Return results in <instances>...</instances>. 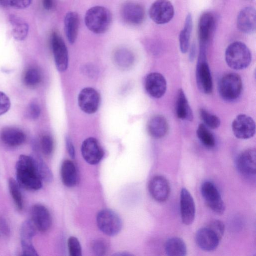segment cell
<instances>
[{"mask_svg": "<svg viewBox=\"0 0 256 256\" xmlns=\"http://www.w3.org/2000/svg\"><path fill=\"white\" fill-rule=\"evenodd\" d=\"M232 128L234 136L242 140L252 138L256 132V124L254 120L252 118L245 114H240L234 120Z\"/></svg>", "mask_w": 256, "mask_h": 256, "instance_id": "obj_10", "label": "cell"}, {"mask_svg": "<svg viewBox=\"0 0 256 256\" xmlns=\"http://www.w3.org/2000/svg\"><path fill=\"white\" fill-rule=\"evenodd\" d=\"M242 90V82L240 76L234 72H228L220 79L218 91L221 97L228 102L238 99Z\"/></svg>", "mask_w": 256, "mask_h": 256, "instance_id": "obj_4", "label": "cell"}, {"mask_svg": "<svg viewBox=\"0 0 256 256\" xmlns=\"http://www.w3.org/2000/svg\"><path fill=\"white\" fill-rule=\"evenodd\" d=\"M38 173L44 182H50L52 180V174L42 158L36 156H33Z\"/></svg>", "mask_w": 256, "mask_h": 256, "instance_id": "obj_35", "label": "cell"}, {"mask_svg": "<svg viewBox=\"0 0 256 256\" xmlns=\"http://www.w3.org/2000/svg\"><path fill=\"white\" fill-rule=\"evenodd\" d=\"M180 210L183 224H191L194 220L196 206L192 196L186 188H182L180 192Z\"/></svg>", "mask_w": 256, "mask_h": 256, "instance_id": "obj_17", "label": "cell"}, {"mask_svg": "<svg viewBox=\"0 0 256 256\" xmlns=\"http://www.w3.org/2000/svg\"><path fill=\"white\" fill-rule=\"evenodd\" d=\"M215 24L214 16L210 12L202 14L198 21V34L200 45L206 46Z\"/></svg>", "mask_w": 256, "mask_h": 256, "instance_id": "obj_21", "label": "cell"}, {"mask_svg": "<svg viewBox=\"0 0 256 256\" xmlns=\"http://www.w3.org/2000/svg\"><path fill=\"white\" fill-rule=\"evenodd\" d=\"M0 229L2 232L4 233L5 234L8 232V228L7 225V223L4 220H0Z\"/></svg>", "mask_w": 256, "mask_h": 256, "instance_id": "obj_46", "label": "cell"}, {"mask_svg": "<svg viewBox=\"0 0 256 256\" xmlns=\"http://www.w3.org/2000/svg\"><path fill=\"white\" fill-rule=\"evenodd\" d=\"M239 172L247 176H254L256 172V150L250 148L242 152L236 160Z\"/></svg>", "mask_w": 256, "mask_h": 256, "instance_id": "obj_18", "label": "cell"}, {"mask_svg": "<svg viewBox=\"0 0 256 256\" xmlns=\"http://www.w3.org/2000/svg\"><path fill=\"white\" fill-rule=\"evenodd\" d=\"M192 28V15L188 14L184 28L179 35L180 48L182 53H186L189 48L190 34Z\"/></svg>", "mask_w": 256, "mask_h": 256, "instance_id": "obj_29", "label": "cell"}, {"mask_svg": "<svg viewBox=\"0 0 256 256\" xmlns=\"http://www.w3.org/2000/svg\"><path fill=\"white\" fill-rule=\"evenodd\" d=\"M51 46L57 70L60 72H64L68 66V51L64 40L56 32L52 34Z\"/></svg>", "mask_w": 256, "mask_h": 256, "instance_id": "obj_9", "label": "cell"}, {"mask_svg": "<svg viewBox=\"0 0 256 256\" xmlns=\"http://www.w3.org/2000/svg\"><path fill=\"white\" fill-rule=\"evenodd\" d=\"M114 255L120 256H130L131 254H128V253H125V252H123L122 253H120V252L118 254L117 253V254H114Z\"/></svg>", "mask_w": 256, "mask_h": 256, "instance_id": "obj_48", "label": "cell"}, {"mask_svg": "<svg viewBox=\"0 0 256 256\" xmlns=\"http://www.w3.org/2000/svg\"><path fill=\"white\" fill-rule=\"evenodd\" d=\"M237 26L238 30L246 34L254 32L256 28V13L251 6L242 8L237 17Z\"/></svg>", "mask_w": 256, "mask_h": 256, "instance_id": "obj_20", "label": "cell"}, {"mask_svg": "<svg viewBox=\"0 0 256 256\" xmlns=\"http://www.w3.org/2000/svg\"><path fill=\"white\" fill-rule=\"evenodd\" d=\"M9 98L4 92L0 91V116L6 113L10 107Z\"/></svg>", "mask_w": 256, "mask_h": 256, "instance_id": "obj_41", "label": "cell"}, {"mask_svg": "<svg viewBox=\"0 0 256 256\" xmlns=\"http://www.w3.org/2000/svg\"><path fill=\"white\" fill-rule=\"evenodd\" d=\"M96 223L100 230L109 236L117 234L122 228V222L120 216L109 209H104L98 212Z\"/></svg>", "mask_w": 256, "mask_h": 256, "instance_id": "obj_6", "label": "cell"}, {"mask_svg": "<svg viewBox=\"0 0 256 256\" xmlns=\"http://www.w3.org/2000/svg\"><path fill=\"white\" fill-rule=\"evenodd\" d=\"M42 4L44 8L46 10H50L54 6V0H42Z\"/></svg>", "mask_w": 256, "mask_h": 256, "instance_id": "obj_45", "label": "cell"}, {"mask_svg": "<svg viewBox=\"0 0 256 256\" xmlns=\"http://www.w3.org/2000/svg\"><path fill=\"white\" fill-rule=\"evenodd\" d=\"M78 102L82 111L88 114H94L98 110L99 107L100 94L94 88H84L80 91Z\"/></svg>", "mask_w": 256, "mask_h": 256, "instance_id": "obj_12", "label": "cell"}, {"mask_svg": "<svg viewBox=\"0 0 256 256\" xmlns=\"http://www.w3.org/2000/svg\"><path fill=\"white\" fill-rule=\"evenodd\" d=\"M40 144L44 154L48 156L52 153L54 149V141L50 136H44L41 138Z\"/></svg>", "mask_w": 256, "mask_h": 256, "instance_id": "obj_39", "label": "cell"}, {"mask_svg": "<svg viewBox=\"0 0 256 256\" xmlns=\"http://www.w3.org/2000/svg\"><path fill=\"white\" fill-rule=\"evenodd\" d=\"M36 230L31 220L24 221L20 230L21 243H32V239L36 234Z\"/></svg>", "mask_w": 256, "mask_h": 256, "instance_id": "obj_33", "label": "cell"}, {"mask_svg": "<svg viewBox=\"0 0 256 256\" xmlns=\"http://www.w3.org/2000/svg\"><path fill=\"white\" fill-rule=\"evenodd\" d=\"M60 174L63 184L68 187L75 186L78 180L76 168L73 162L64 160L61 166Z\"/></svg>", "mask_w": 256, "mask_h": 256, "instance_id": "obj_26", "label": "cell"}, {"mask_svg": "<svg viewBox=\"0 0 256 256\" xmlns=\"http://www.w3.org/2000/svg\"><path fill=\"white\" fill-rule=\"evenodd\" d=\"M92 249L97 256L104 255L108 250V244L102 238L95 240L92 244Z\"/></svg>", "mask_w": 256, "mask_h": 256, "instance_id": "obj_38", "label": "cell"}, {"mask_svg": "<svg viewBox=\"0 0 256 256\" xmlns=\"http://www.w3.org/2000/svg\"><path fill=\"white\" fill-rule=\"evenodd\" d=\"M32 0H10V7L18 9H24L28 7Z\"/></svg>", "mask_w": 256, "mask_h": 256, "instance_id": "obj_43", "label": "cell"}, {"mask_svg": "<svg viewBox=\"0 0 256 256\" xmlns=\"http://www.w3.org/2000/svg\"><path fill=\"white\" fill-rule=\"evenodd\" d=\"M68 252L71 256H81L82 248L78 239L74 236H70L68 240Z\"/></svg>", "mask_w": 256, "mask_h": 256, "instance_id": "obj_37", "label": "cell"}, {"mask_svg": "<svg viewBox=\"0 0 256 256\" xmlns=\"http://www.w3.org/2000/svg\"><path fill=\"white\" fill-rule=\"evenodd\" d=\"M1 140L6 145L15 147L22 144L26 140V135L21 130L14 127L4 128L0 132Z\"/></svg>", "mask_w": 256, "mask_h": 256, "instance_id": "obj_22", "label": "cell"}, {"mask_svg": "<svg viewBox=\"0 0 256 256\" xmlns=\"http://www.w3.org/2000/svg\"><path fill=\"white\" fill-rule=\"evenodd\" d=\"M225 60L231 68L241 70L249 66L252 55L249 48L244 44L234 42L227 47L225 52Z\"/></svg>", "mask_w": 256, "mask_h": 256, "instance_id": "obj_3", "label": "cell"}, {"mask_svg": "<svg viewBox=\"0 0 256 256\" xmlns=\"http://www.w3.org/2000/svg\"><path fill=\"white\" fill-rule=\"evenodd\" d=\"M199 114L204 124L212 129H216L220 126V120L216 116L211 114L204 108L199 110Z\"/></svg>", "mask_w": 256, "mask_h": 256, "instance_id": "obj_34", "label": "cell"}, {"mask_svg": "<svg viewBox=\"0 0 256 256\" xmlns=\"http://www.w3.org/2000/svg\"><path fill=\"white\" fill-rule=\"evenodd\" d=\"M221 239L207 226L200 228L196 234L195 240L197 246L202 250L212 251L218 246Z\"/></svg>", "mask_w": 256, "mask_h": 256, "instance_id": "obj_16", "label": "cell"}, {"mask_svg": "<svg viewBox=\"0 0 256 256\" xmlns=\"http://www.w3.org/2000/svg\"><path fill=\"white\" fill-rule=\"evenodd\" d=\"M112 22V14L108 9L102 6H96L89 8L84 16V22L87 28L96 34L106 32Z\"/></svg>", "mask_w": 256, "mask_h": 256, "instance_id": "obj_2", "label": "cell"}, {"mask_svg": "<svg viewBox=\"0 0 256 256\" xmlns=\"http://www.w3.org/2000/svg\"><path fill=\"white\" fill-rule=\"evenodd\" d=\"M196 81L199 90L209 94L212 91L213 84L210 70L206 59V46H200L196 68Z\"/></svg>", "mask_w": 256, "mask_h": 256, "instance_id": "obj_5", "label": "cell"}, {"mask_svg": "<svg viewBox=\"0 0 256 256\" xmlns=\"http://www.w3.org/2000/svg\"><path fill=\"white\" fill-rule=\"evenodd\" d=\"M115 64L122 69L130 68L134 62V56L130 50L121 48L117 50L114 55Z\"/></svg>", "mask_w": 256, "mask_h": 256, "instance_id": "obj_30", "label": "cell"}, {"mask_svg": "<svg viewBox=\"0 0 256 256\" xmlns=\"http://www.w3.org/2000/svg\"><path fill=\"white\" fill-rule=\"evenodd\" d=\"M150 196L158 202L166 201L170 194V186L168 180L160 175L154 176L148 184Z\"/></svg>", "mask_w": 256, "mask_h": 256, "instance_id": "obj_15", "label": "cell"}, {"mask_svg": "<svg viewBox=\"0 0 256 256\" xmlns=\"http://www.w3.org/2000/svg\"><path fill=\"white\" fill-rule=\"evenodd\" d=\"M176 112L178 118L182 120L192 121L193 119L192 110L182 89L178 90L176 104Z\"/></svg>", "mask_w": 256, "mask_h": 256, "instance_id": "obj_25", "label": "cell"}, {"mask_svg": "<svg viewBox=\"0 0 256 256\" xmlns=\"http://www.w3.org/2000/svg\"><path fill=\"white\" fill-rule=\"evenodd\" d=\"M81 152L84 160L90 164H96L102 159L104 152L98 140L88 138L82 142Z\"/></svg>", "mask_w": 256, "mask_h": 256, "instance_id": "obj_13", "label": "cell"}, {"mask_svg": "<svg viewBox=\"0 0 256 256\" xmlns=\"http://www.w3.org/2000/svg\"><path fill=\"white\" fill-rule=\"evenodd\" d=\"M167 84L164 77L160 73L148 74L144 80V88L147 93L152 98L162 97L166 90Z\"/></svg>", "mask_w": 256, "mask_h": 256, "instance_id": "obj_14", "label": "cell"}, {"mask_svg": "<svg viewBox=\"0 0 256 256\" xmlns=\"http://www.w3.org/2000/svg\"><path fill=\"white\" fill-rule=\"evenodd\" d=\"M202 196L207 206L214 212L221 214L225 210L224 204L216 185L210 181L202 183L200 188Z\"/></svg>", "mask_w": 256, "mask_h": 256, "instance_id": "obj_7", "label": "cell"}, {"mask_svg": "<svg viewBox=\"0 0 256 256\" xmlns=\"http://www.w3.org/2000/svg\"><path fill=\"white\" fill-rule=\"evenodd\" d=\"M168 124L166 118L162 115L152 116L148 121L147 129L149 134L155 138L164 137L168 132Z\"/></svg>", "mask_w": 256, "mask_h": 256, "instance_id": "obj_24", "label": "cell"}, {"mask_svg": "<svg viewBox=\"0 0 256 256\" xmlns=\"http://www.w3.org/2000/svg\"><path fill=\"white\" fill-rule=\"evenodd\" d=\"M9 22L12 26V34L16 40L22 41L27 36L28 25L20 18L12 14L9 16Z\"/></svg>", "mask_w": 256, "mask_h": 256, "instance_id": "obj_27", "label": "cell"}, {"mask_svg": "<svg viewBox=\"0 0 256 256\" xmlns=\"http://www.w3.org/2000/svg\"><path fill=\"white\" fill-rule=\"evenodd\" d=\"M148 12L153 22L162 24L171 20L174 10L173 5L168 0H156L151 5Z\"/></svg>", "mask_w": 256, "mask_h": 256, "instance_id": "obj_8", "label": "cell"}, {"mask_svg": "<svg viewBox=\"0 0 256 256\" xmlns=\"http://www.w3.org/2000/svg\"><path fill=\"white\" fill-rule=\"evenodd\" d=\"M31 220L36 229L42 232L48 231L51 226L52 220L48 208L40 204H36L31 209Z\"/></svg>", "mask_w": 256, "mask_h": 256, "instance_id": "obj_19", "label": "cell"}, {"mask_svg": "<svg viewBox=\"0 0 256 256\" xmlns=\"http://www.w3.org/2000/svg\"><path fill=\"white\" fill-rule=\"evenodd\" d=\"M40 113V108L37 103L32 102L27 110V114L31 119L35 120L38 118Z\"/></svg>", "mask_w": 256, "mask_h": 256, "instance_id": "obj_42", "label": "cell"}, {"mask_svg": "<svg viewBox=\"0 0 256 256\" xmlns=\"http://www.w3.org/2000/svg\"><path fill=\"white\" fill-rule=\"evenodd\" d=\"M66 145L70 156L71 158H74L75 157V150L73 143L70 137L66 136Z\"/></svg>", "mask_w": 256, "mask_h": 256, "instance_id": "obj_44", "label": "cell"}, {"mask_svg": "<svg viewBox=\"0 0 256 256\" xmlns=\"http://www.w3.org/2000/svg\"><path fill=\"white\" fill-rule=\"evenodd\" d=\"M16 182L22 188L31 191L40 189L42 180L38 170L33 156H20L16 165Z\"/></svg>", "mask_w": 256, "mask_h": 256, "instance_id": "obj_1", "label": "cell"}, {"mask_svg": "<svg viewBox=\"0 0 256 256\" xmlns=\"http://www.w3.org/2000/svg\"><path fill=\"white\" fill-rule=\"evenodd\" d=\"M41 80V75L38 70L31 68L24 72L23 80L24 84L28 86H34L38 84Z\"/></svg>", "mask_w": 256, "mask_h": 256, "instance_id": "obj_36", "label": "cell"}, {"mask_svg": "<svg viewBox=\"0 0 256 256\" xmlns=\"http://www.w3.org/2000/svg\"><path fill=\"white\" fill-rule=\"evenodd\" d=\"M80 18L78 14L74 12H69L64 18V29L68 42H75L78 32Z\"/></svg>", "mask_w": 256, "mask_h": 256, "instance_id": "obj_23", "label": "cell"}, {"mask_svg": "<svg viewBox=\"0 0 256 256\" xmlns=\"http://www.w3.org/2000/svg\"><path fill=\"white\" fill-rule=\"evenodd\" d=\"M122 20L127 24L133 26L141 24L145 18V10L140 4L128 1L124 2L120 10Z\"/></svg>", "mask_w": 256, "mask_h": 256, "instance_id": "obj_11", "label": "cell"}, {"mask_svg": "<svg viewBox=\"0 0 256 256\" xmlns=\"http://www.w3.org/2000/svg\"><path fill=\"white\" fill-rule=\"evenodd\" d=\"M196 134L202 144L207 148H212L216 146V140L214 134L204 124L198 125Z\"/></svg>", "mask_w": 256, "mask_h": 256, "instance_id": "obj_31", "label": "cell"}, {"mask_svg": "<svg viewBox=\"0 0 256 256\" xmlns=\"http://www.w3.org/2000/svg\"><path fill=\"white\" fill-rule=\"evenodd\" d=\"M10 0H0V6L2 7H10Z\"/></svg>", "mask_w": 256, "mask_h": 256, "instance_id": "obj_47", "label": "cell"}, {"mask_svg": "<svg viewBox=\"0 0 256 256\" xmlns=\"http://www.w3.org/2000/svg\"><path fill=\"white\" fill-rule=\"evenodd\" d=\"M165 251L166 254L170 256H184L186 254V246L182 238L172 237L166 242Z\"/></svg>", "mask_w": 256, "mask_h": 256, "instance_id": "obj_28", "label": "cell"}, {"mask_svg": "<svg viewBox=\"0 0 256 256\" xmlns=\"http://www.w3.org/2000/svg\"><path fill=\"white\" fill-rule=\"evenodd\" d=\"M206 226L213 230L220 239L222 238L225 228L224 224L222 221L218 220H213Z\"/></svg>", "mask_w": 256, "mask_h": 256, "instance_id": "obj_40", "label": "cell"}, {"mask_svg": "<svg viewBox=\"0 0 256 256\" xmlns=\"http://www.w3.org/2000/svg\"><path fill=\"white\" fill-rule=\"evenodd\" d=\"M8 186L16 207L19 211L22 210L24 208V200L20 186L16 180L11 178L8 179Z\"/></svg>", "mask_w": 256, "mask_h": 256, "instance_id": "obj_32", "label": "cell"}]
</instances>
